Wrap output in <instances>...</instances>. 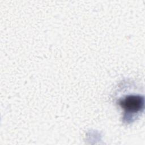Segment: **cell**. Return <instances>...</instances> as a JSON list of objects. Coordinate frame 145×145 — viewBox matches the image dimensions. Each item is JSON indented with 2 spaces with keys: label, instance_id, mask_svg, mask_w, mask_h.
I'll list each match as a JSON object with an SVG mask.
<instances>
[{
  "label": "cell",
  "instance_id": "1",
  "mask_svg": "<svg viewBox=\"0 0 145 145\" xmlns=\"http://www.w3.org/2000/svg\"><path fill=\"white\" fill-rule=\"evenodd\" d=\"M119 104L126 113H138L143 108L144 99L139 95H129L120 100Z\"/></svg>",
  "mask_w": 145,
  "mask_h": 145
}]
</instances>
